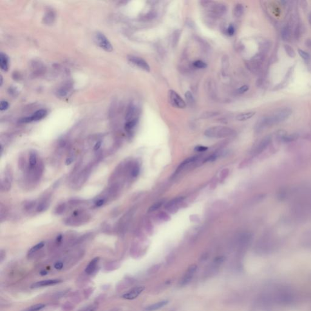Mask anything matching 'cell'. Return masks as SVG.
I'll list each match as a JSON object with an SVG mask.
<instances>
[{
    "label": "cell",
    "instance_id": "35",
    "mask_svg": "<svg viewBox=\"0 0 311 311\" xmlns=\"http://www.w3.org/2000/svg\"><path fill=\"white\" fill-rule=\"evenodd\" d=\"M158 217L162 220V221H168V220L170 219V216L167 214L165 212H162L161 213H159V214L158 215Z\"/></svg>",
    "mask_w": 311,
    "mask_h": 311
},
{
    "label": "cell",
    "instance_id": "7",
    "mask_svg": "<svg viewBox=\"0 0 311 311\" xmlns=\"http://www.w3.org/2000/svg\"><path fill=\"white\" fill-rule=\"evenodd\" d=\"M128 59L130 62H131L133 64L136 65L142 70H144L147 72L150 71V65L142 58L134 55H129Z\"/></svg>",
    "mask_w": 311,
    "mask_h": 311
},
{
    "label": "cell",
    "instance_id": "43",
    "mask_svg": "<svg viewBox=\"0 0 311 311\" xmlns=\"http://www.w3.org/2000/svg\"><path fill=\"white\" fill-rule=\"evenodd\" d=\"M225 260V258L224 257H218L216 258L214 260V263L215 264H221Z\"/></svg>",
    "mask_w": 311,
    "mask_h": 311
},
{
    "label": "cell",
    "instance_id": "14",
    "mask_svg": "<svg viewBox=\"0 0 311 311\" xmlns=\"http://www.w3.org/2000/svg\"><path fill=\"white\" fill-rule=\"evenodd\" d=\"M198 158L196 156H193L189 158H187L185 161H183V162L179 165V166L178 167L176 171L175 172V174L180 173L182 170H183L185 168H186L187 166L190 165V164H192L194 163L196 161L198 160Z\"/></svg>",
    "mask_w": 311,
    "mask_h": 311
},
{
    "label": "cell",
    "instance_id": "37",
    "mask_svg": "<svg viewBox=\"0 0 311 311\" xmlns=\"http://www.w3.org/2000/svg\"><path fill=\"white\" fill-rule=\"evenodd\" d=\"M284 48H285V50H286L287 54H288L290 57H293L295 56V52L293 50L292 48H291L290 46H288V45H285Z\"/></svg>",
    "mask_w": 311,
    "mask_h": 311
},
{
    "label": "cell",
    "instance_id": "41",
    "mask_svg": "<svg viewBox=\"0 0 311 311\" xmlns=\"http://www.w3.org/2000/svg\"><path fill=\"white\" fill-rule=\"evenodd\" d=\"M235 32V29L232 24H230L227 28V33L230 36H232Z\"/></svg>",
    "mask_w": 311,
    "mask_h": 311
},
{
    "label": "cell",
    "instance_id": "36",
    "mask_svg": "<svg viewBox=\"0 0 311 311\" xmlns=\"http://www.w3.org/2000/svg\"><path fill=\"white\" fill-rule=\"evenodd\" d=\"M298 54L300 55L301 57L304 60H308L310 59V55H309L308 53H306L305 51H303V50H301V49H299L298 50Z\"/></svg>",
    "mask_w": 311,
    "mask_h": 311
},
{
    "label": "cell",
    "instance_id": "9",
    "mask_svg": "<svg viewBox=\"0 0 311 311\" xmlns=\"http://www.w3.org/2000/svg\"><path fill=\"white\" fill-rule=\"evenodd\" d=\"M184 199V197H177L176 198H174L173 199H172L168 203H167V204L165 205V208L171 213H174L178 210L177 206L181 203H182Z\"/></svg>",
    "mask_w": 311,
    "mask_h": 311
},
{
    "label": "cell",
    "instance_id": "11",
    "mask_svg": "<svg viewBox=\"0 0 311 311\" xmlns=\"http://www.w3.org/2000/svg\"><path fill=\"white\" fill-rule=\"evenodd\" d=\"M62 281V279H46L40 281L36 282L35 283H33L31 286V289H36L38 288H42V287H45V286H53L57 284H58L61 283Z\"/></svg>",
    "mask_w": 311,
    "mask_h": 311
},
{
    "label": "cell",
    "instance_id": "42",
    "mask_svg": "<svg viewBox=\"0 0 311 311\" xmlns=\"http://www.w3.org/2000/svg\"><path fill=\"white\" fill-rule=\"evenodd\" d=\"M248 89V86H247V85H244V86L240 87L238 89V93H239V94H243V93H246V91H247Z\"/></svg>",
    "mask_w": 311,
    "mask_h": 311
},
{
    "label": "cell",
    "instance_id": "31",
    "mask_svg": "<svg viewBox=\"0 0 311 311\" xmlns=\"http://www.w3.org/2000/svg\"><path fill=\"white\" fill-rule=\"evenodd\" d=\"M7 214H8V211H7L5 206H3L1 205V209H0V221L1 223L3 222L4 220H5Z\"/></svg>",
    "mask_w": 311,
    "mask_h": 311
},
{
    "label": "cell",
    "instance_id": "23",
    "mask_svg": "<svg viewBox=\"0 0 311 311\" xmlns=\"http://www.w3.org/2000/svg\"><path fill=\"white\" fill-rule=\"evenodd\" d=\"M68 207H69L68 206L66 203H64L60 204L58 206H57L56 208H55L54 213L57 215H62L67 210Z\"/></svg>",
    "mask_w": 311,
    "mask_h": 311
},
{
    "label": "cell",
    "instance_id": "8",
    "mask_svg": "<svg viewBox=\"0 0 311 311\" xmlns=\"http://www.w3.org/2000/svg\"><path fill=\"white\" fill-rule=\"evenodd\" d=\"M51 201V194L50 193L46 194L37 203L36 211L38 213H42L43 212H45L49 207Z\"/></svg>",
    "mask_w": 311,
    "mask_h": 311
},
{
    "label": "cell",
    "instance_id": "39",
    "mask_svg": "<svg viewBox=\"0 0 311 311\" xmlns=\"http://www.w3.org/2000/svg\"><path fill=\"white\" fill-rule=\"evenodd\" d=\"M54 19V13L53 12H49L45 17V21H47L48 23H50L51 22H53Z\"/></svg>",
    "mask_w": 311,
    "mask_h": 311
},
{
    "label": "cell",
    "instance_id": "21",
    "mask_svg": "<svg viewBox=\"0 0 311 311\" xmlns=\"http://www.w3.org/2000/svg\"><path fill=\"white\" fill-rule=\"evenodd\" d=\"M138 122V118H136V119H134V120H129V121L127 122V123L125 125V131L127 133H131V131L133 130V129L136 126Z\"/></svg>",
    "mask_w": 311,
    "mask_h": 311
},
{
    "label": "cell",
    "instance_id": "1",
    "mask_svg": "<svg viewBox=\"0 0 311 311\" xmlns=\"http://www.w3.org/2000/svg\"><path fill=\"white\" fill-rule=\"evenodd\" d=\"M91 218V215L83 209H77L72 215L66 219L64 223L66 225L80 226L87 223Z\"/></svg>",
    "mask_w": 311,
    "mask_h": 311
},
{
    "label": "cell",
    "instance_id": "12",
    "mask_svg": "<svg viewBox=\"0 0 311 311\" xmlns=\"http://www.w3.org/2000/svg\"><path fill=\"white\" fill-rule=\"evenodd\" d=\"M196 270H197V266L196 264H192L188 267V270H187L185 274L184 275L182 279V281H181V283L183 286L186 285L191 281Z\"/></svg>",
    "mask_w": 311,
    "mask_h": 311
},
{
    "label": "cell",
    "instance_id": "46",
    "mask_svg": "<svg viewBox=\"0 0 311 311\" xmlns=\"http://www.w3.org/2000/svg\"><path fill=\"white\" fill-rule=\"evenodd\" d=\"M207 150H208L207 147H204V146H201V145L197 146L194 148V150L198 151V152H203V151Z\"/></svg>",
    "mask_w": 311,
    "mask_h": 311
},
{
    "label": "cell",
    "instance_id": "48",
    "mask_svg": "<svg viewBox=\"0 0 311 311\" xmlns=\"http://www.w3.org/2000/svg\"><path fill=\"white\" fill-rule=\"evenodd\" d=\"M63 235L62 234H60L58 235V236H57L56 239H55V243L57 244H60L62 243V241H63Z\"/></svg>",
    "mask_w": 311,
    "mask_h": 311
},
{
    "label": "cell",
    "instance_id": "50",
    "mask_svg": "<svg viewBox=\"0 0 311 311\" xmlns=\"http://www.w3.org/2000/svg\"><path fill=\"white\" fill-rule=\"evenodd\" d=\"M74 161V157L73 156H71L69 158H68L66 160V165H70L71 163L73 162V161Z\"/></svg>",
    "mask_w": 311,
    "mask_h": 311
},
{
    "label": "cell",
    "instance_id": "15",
    "mask_svg": "<svg viewBox=\"0 0 311 311\" xmlns=\"http://www.w3.org/2000/svg\"><path fill=\"white\" fill-rule=\"evenodd\" d=\"M168 303V300H162L159 301V302H158L156 303H154L153 304H151L150 306H147L145 309V311H154L158 310V309H161L162 308H163V306H165V305H167Z\"/></svg>",
    "mask_w": 311,
    "mask_h": 311
},
{
    "label": "cell",
    "instance_id": "28",
    "mask_svg": "<svg viewBox=\"0 0 311 311\" xmlns=\"http://www.w3.org/2000/svg\"><path fill=\"white\" fill-rule=\"evenodd\" d=\"M219 114V113L217 112V111H206V112H204V113H203L201 114V118H213V117H215V116H217Z\"/></svg>",
    "mask_w": 311,
    "mask_h": 311
},
{
    "label": "cell",
    "instance_id": "17",
    "mask_svg": "<svg viewBox=\"0 0 311 311\" xmlns=\"http://www.w3.org/2000/svg\"><path fill=\"white\" fill-rule=\"evenodd\" d=\"M99 259H100L99 258L96 257L90 261V263L86 266L85 268V272L88 274H92L94 272V271L96 268L97 265L99 261Z\"/></svg>",
    "mask_w": 311,
    "mask_h": 311
},
{
    "label": "cell",
    "instance_id": "29",
    "mask_svg": "<svg viewBox=\"0 0 311 311\" xmlns=\"http://www.w3.org/2000/svg\"><path fill=\"white\" fill-rule=\"evenodd\" d=\"M45 306H46V305L44 304H42V303L37 304L31 306V307H29V308H27L23 311H39L43 309V308H45Z\"/></svg>",
    "mask_w": 311,
    "mask_h": 311
},
{
    "label": "cell",
    "instance_id": "25",
    "mask_svg": "<svg viewBox=\"0 0 311 311\" xmlns=\"http://www.w3.org/2000/svg\"><path fill=\"white\" fill-rule=\"evenodd\" d=\"M44 246H45V242H44V241H42V242H40V243H38L37 244H36V245H35L34 246H33V247H32V248H31L29 250V252H28V254H29V255H31L32 254H33L34 253L37 252V251L40 250V249H42L43 247H44Z\"/></svg>",
    "mask_w": 311,
    "mask_h": 311
},
{
    "label": "cell",
    "instance_id": "52",
    "mask_svg": "<svg viewBox=\"0 0 311 311\" xmlns=\"http://www.w3.org/2000/svg\"><path fill=\"white\" fill-rule=\"evenodd\" d=\"M228 171L227 169H225L224 170L222 173H221V176H222V178H225L226 176H227L228 174Z\"/></svg>",
    "mask_w": 311,
    "mask_h": 311
},
{
    "label": "cell",
    "instance_id": "2",
    "mask_svg": "<svg viewBox=\"0 0 311 311\" xmlns=\"http://www.w3.org/2000/svg\"><path fill=\"white\" fill-rule=\"evenodd\" d=\"M235 131L231 128L227 127H213L206 129L204 135L208 138L222 139L233 136Z\"/></svg>",
    "mask_w": 311,
    "mask_h": 311
},
{
    "label": "cell",
    "instance_id": "4",
    "mask_svg": "<svg viewBox=\"0 0 311 311\" xmlns=\"http://www.w3.org/2000/svg\"><path fill=\"white\" fill-rule=\"evenodd\" d=\"M95 40L97 44L103 50L107 52H111L113 50L111 43L103 33L100 32H97L95 35Z\"/></svg>",
    "mask_w": 311,
    "mask_h": 311
},
{
    "label": "cell",
    "instance_id": "22",
    "mask_svg": "<svg viewBox=\"0 0 311 311\" xmlns=\"http://www.w3.org/2000/svg\"><path fill=\"white\" fill-rule=\"evenodd\" d=\"M37 202L36 201H25L23 203V208L26 212H30L35 207H37Z\"/></svg>",
    "mask_w": 311,
    "mask_h": 311
},
{
    "label": "cell",
    "instance_id": "38",
    "mask_svg": "<svg viewBox=\"0 0 311 311\" xmlns=\"http://www.w3.org/2000/svg\"><path fill=\"white\" fill-rule=\"evenodd\" d=\"M161 265L160 264H156L152 267H151V268L149 269L148 270V273H150V274H153V273H154L156 272H157L159 269L161 268Z\"/></svg>",
    "mask_w": 311,
    "mask_h": 311
},
{
    "label": "cell",
    "instance_id": "33",
    "mask_svg": "<svg viewBox=\"0 0 311 311\" xmlns=\"http://www.w3.org/2000/svg\"><path fill=\"white\" fill-rule=\"evenodd\" d=\"M222 66H223V72L224 73H226V71L228 68V57L227 55H225L223 58V60H222Z\"/></svg>",
    "mask_w": 311,
    "mask_h": 311
},
{
    "label": "cell",
    "instance_id": "47",
    "mask_svg": "<svg viewBox=\"0 0 311 311\" xmlns=\"http://www.w3.org/2000/svg\"><path fill=\"white\" fill-rule=\"evenodd\" d=\"M63 263L62 261L57 262L54 265V268L57 270H61L63 268Z\"/></svg>",
    "mask_w": 311,
    "mask_h": 311
},
{
    "label": "cell",
    "instance_id": "20",
    "mask_svg": "<svg viewBox=\"0 0 311 311\" xmlns=\"http://www.w3.org/2000/svg\"><path fill=\"white\" fill-rule=\"evenodd\" d=\"M130 176L132 178H137L140 173V166L138 163H134L131 166L130 168Z\"/></svg>",
    "mask_w": 311,
    "mask_h": 311
},
{
    "label": "cell",
    "instance_id": "6",
    "mask_svg": "<svg viewBox=\"0 0 311 311\" xmlns=\"http://www.w3.org/2000/svg\"><path fill=\"white\" fill-rule=\"evenodd\" d=\"M48 112L46 109H42L37 110L35 111L32 116L22 118L19 120L20 123H30L32 122H35V121H38L44 118L47 116Z\"/></svg>",
    "mask_w": 311,
    "mask_h": 311
},
{
    "label": "cell",
    "instance_id": "13",
    "mask_svg": "<svg viewBox=\"0 0 311 311\" xmlns=\"http://www.w3.org/2000/svg\"><path fill=\"white\" fill-rule=\"evenodd\" d=\"M270 142V137H266L263 140L261 141V142L258 144L257 148L253 151V154L254 155H257L260 154L263 151L268 147L269 143Z\"/></svg>",
    "mask_w": 311,
    "mask_h": 311
},
{
    "label": "cell",
    "instance_id": "16",
    "mask_svg": "<svg viewBox=\"0 0 311 311\" xmlns=\"http://www.w3.org/2000/svg\"><path fill=\"white\" fill-rule=\"evenodd\" d=\"M0 66L3 71H8L9 68V58L6 54L3 53L0 54Z\"/></svg>",
    "mask_w": 311,
    "mask_h": 311
},
{
    "label": "cell",
    "instance_id": "54",
    "mask_svg": "<svg viewBox=\"0 0 311 311\" xmlns=\"http://www.w3.org/2000/svg\"><path fill=\"white\" fill-rule=\"evenodd\" d=\"M40 274L42 276H44V275H47V274H48V272H47V271H46V270H42V271L40 272Z\"/></svg>",
    "mask_w": 311,
    "mask_h": 311
},
{
    "label": "cell",
    "instance_id": "18",
    "mask_svg": "<svg viewBox=\"0 0 311 311\" xmlns=\"http://www.w3.org/2000/svg\"><path fill=\"white\" fill-rule=\"evenodd\" d=\"M136 107L134 105L131 104L128 107L126 114V120H127V122L137 118H134V116H135L136 115Z\"/></svg>",
    "mask_w": 311,
    "mask_h": 311
},
{
    "label": "cell",
    "instance_id": "19",
    "mask_svg": "<svg viewBox=\"0 0 311 311\" xmlns=\"http://www.w3.org/2000/svg\"><path fill=\"white\" fill-rule=\"evenodd\" d=\"M255 114H256V113L254 111L241 113L236 116V119L238 121H245V120H247L248 119H250L252 117H253Z\"/></svg>",
    "mask_w": 311,
    "mask_h": 311
},
{
    "label": "cell",
    "instance_id": "27",
    "mask_svg": "<svg viewBox=\"0 0 311 311\" xmlns=\"http://www.w3.org/2000/svg\"><path fill=\"white\" fill-rule=\"evenodd\" d=\"M107 202V200L103 196L97 197L96 199L94 201V206L96 207H100L103 206L104 204Z\"/></svg>",
    "mask_w": 311,
    "mask_h": 311
},
{
    "label": "cell",
    "instance_id": "53",
    "mask_svg": "<svg viewBox=\"0 0 311 311\" xmlns=\"http://www.w3.org/2000/svg\"><path fill=\"white\" fill-rule=\"evenodd\" d=\"M95 310H96V308H94V306H91L86 309L83 310V311H94Z\"/></svg>",
    "mask_w": 311,
    "mask_h": 311
},
{
    "label": "cell",
    "instance_id": "5",
    "mask_svg": "<svg viewBox=\"0 0 311 311\" xmlns=\"http://www.w3.org/2000/svg\"><path fill=\"white\" fill-rule=\"evenodd\" d=\"M168 98L172 105L174 107L183 109L186 107V103L183 98L175 91L170 89L168 91Z\"/></svg>",
    "mask_w": 311,
    "mask_h": 311
},
{
    "label": "cell",
    "instance_id": "26",
    "mask_svg": "<svg viewBox=\"0 0 311 311\" xmlns=\"http://www.w3.org/2000/svg\"><path fill=\"white\" fill-rule=\"evenodd\" d=\"M185 100H186L187 104L190 107H193V105L195 103V101H194V98L193 97V94H192V93L190 91H187L185 94Z\"/></svg>",
    "mask_w": 311,
    "mask_h": 311
},
{
    "label": "cell",
    "instance_id": "55",
    "mask_svg": "<svg viewBox=\"0 0 311 311\" xmlns=\"http://www.w3.org/2000/svg\"><path fill=\"white\" fill-rule=\"evenodd\" d=\"M1 78V82H0V86H2V85H3V78L2 75H1V78Z\"/></svg>",
    "mask_w": 311,
    "mask_h": 311
},
{
    "label": "cell",
    "instance_id": "32",
    "mask_svg": "<svg viewBox=\"0 0 311 311\" xmlns=\"http://www.w3.org/2000/svg\"><path fill=\"white\" fill-rule=\"evenodd\" d=\"M289 29L288 27H285L284 28H283V29L281 32V37L283 38V40H287L289 38Z\"/></svg>",
    "mask_w": 311,
    "mask_h": 311
},
{
    "label": "cell",
    "instance_id": "10",
    "mask_svg": "<svg viewBox=\"0 0 311 311\" xmlns=\"http://www.w3.org/2000/svg\"><path fill=\"white\" fill-rule=\"evenodd\" d=\"M145 289L143 286H139L136 287L131 290H130L127 293L123 294L122 297L126 300H133L137 298L140 294Z\"/></svg>",
    "mask_w": 311,
    "mask_h": 311
},
{
    "label": "cell",
    "instance_id": "30",
    "mask_svg": "<svg viewBox=\"0 0 311 311\" xmlns=\"http://www.w3.org/2000/svg\"><path fill=\"white\" fill-rule=\"evenodd\" d=\"M163 203H164V201L163 200H162L161 201L157 202L156 203H155V204H154L151 206L150 208L148 209V212L149 213H151V212H154V211L157 210L158 209H159L161 207Z\"/></svg>",
    "mask_w": 311,
    "mask_h": 311
},
{
    "label": "cell",
    "instance_id": "24",
    "mask_svg": "<svg viewBox=\"0 0 311 311\" xmlns=\"http://www.w3.org/2000/svg\"><path fill=\"white\" fill-rule=\"evenodd\" d=\"M244 9L243 6L241 4H238L234 8L233 15L235 17L239 18L243 15V14L244 13Z\"/></svg>",
    "mask_w": 311,
    "mask_h": 311
},
{
    "label": "cell",
    "instance_id": "34",
    "mask_svg": "<svg viewBox=\"0 0 311 311\" xmlns=\"http://www.w3.org/2000/svg\"><path fill=\"white\" fill-rule=\"evenodd\" d=\"M193 65L194 67L197 68H199V69H204V68H205L207 67V64L201 61V60H197V61H195L194 63H193Z\"/></svg>",
    "mask_w": 311,
    "mask_h": 311
},
{
    "label": "cell",
    "instance_id": "51",
    "mask_svg": "<svg viewBox=\"0 0 311 311\" xmlns=\"http://www.w3.org/2000/svg\"><path fill=\"white\" fill-rule=\"evenodd\" d=\"M5 257H6V252L3 250H1V252H0V259H1V262L3 261Z\"/></svg>",
    "mask_w": 311,
    "mask_h": 311
},
{
    "label": "cell",
    "instance_id": "40",
    "mask_svg": "<svg viewBox=\"0 0 311 311\" xmlns=\"http://www.w3.org/2000/svg\"><path fill=\"white\" fill-rule=\"evenodd\" d=\"M9 108V103L7 101L2 100L0 104V110L4 111L6 110Z\"/></svg>",
    "mask_w": 311,
    "mask_h": 311
},
{
    "label": "cell",
    "instance_id": "49",
    "mask_svg": "<svg viewBox=\"0 0 311 311\" xmlns=\"http://www.w3.org/2000/svg\"><path fill=\"white\" fill-rule=\"evenodd\" d=\"M102 140H98V141H97L95 145L94 146V150H98L100 148V147H101V146H102Z\"/></svg>",
    "mask_w": 311,
    "mask_h": 311
},
{
    "label": "cell",
    "instance_id": "44",
    "mask_svg": "<svg viewBox=\"0 0 311 311\" xmlns=\"http://www.w3.org/2000/svg\"><path fill=\"white\" fill-rule=\"evenodd\" d=\"M175 32L176 33H174V38L173 39V44H177V43H178L177 39L178 40V38H179V35H180V33H179V31H176Z\"/></svg>",
    "mask_w": 311,
    "mask_h": 311
},
{
    "label": "cell",
    "instance_id": "45",
    "mask_svg": "<svg viewBox=\"0 0 311 311\" xmlns=\"http://www.w3.org/2000/svg\"><path fill=\"white\" fill-rule=\"evenodd\" d=\"M218 156L216 154H213V155H211L207 158H205V159L204 160V162H213V161H215V159L217 158Z\"/></svg>",
    "mask_w": 311,
    "mask_h": 311
},
{
    "label": "cell",
    "instance_id": "3",
    "mask_svg": "<svg viewBox=\"0 0 311 311\" xmlns=\"http://www.w3.org/2000/svg\"><path fill=\"white\" fill-rule=\"evenodd\" d=\"M13 181V171L10 165H7L4 170L0 181V190L2 192H8L11 188Z\"/></svg>",
    "mask_w": 311,
    "mask_h": 311
}]
</instances>
